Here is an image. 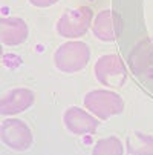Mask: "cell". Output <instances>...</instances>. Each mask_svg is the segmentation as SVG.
<instances>
[{
    "instance_id": "9",
    "label": "cell",
    "mask_w": 153,
    "mask_h": 155,
    "mask_svg": "<svg viewBox=\"0 0 153 155\" xmlns=\"http://www.w3.org/2000/svg\"><path fill=\"white\" fill-rule=\"evenodd\" d=\"M29 29L23 18L18 17H2L0 20V37L6 46L21 45L28 38Z\"/></svg>"
},
{
    "instance_id": "8",
    "label": "cell",
    "mask_w": 153,
    "mask_h": 155,
    "mask_svg": "<svg viewBox=\"0 0 153 155\" xmlns=\"http://www.w3.org/2000/svg\"><path fill=\"white\" fill-rule=\"evenodd\" d=\"M35 101V94L28 87H15L8 91L0 101V114L15 115L29 109Z\"/></svg>"
},
{
    "instance_id": "6",
    "label": "cell",
    "mask_w": 153,
    "mask_h": 155,
    "mask_svg": "<svg viewBox=\"0 0 153 155\" xmlns=\"http://www.w3.org/2000/svg\"><path fill=\"white\" fill-rule=\"evenodd\" d=\"M63 123L64 127L74 135H91L100 126V121L94 114L86 112L83 107L78 106H71L64 110Z\"/></svg>"
},
{
    "instance_id": "7",
    "label": "cell",
    "mask_w": 153,
    "mask_h": 155,
    "mask_svg": "<svg viewBox=\"0 0 153 155\" xmlns=\"http://www.w3.org/2000/svg\"><path fill=\"white\" fill-rule=\"evenodd\" d=\"M123 23L120 15L112 9H103L97 14L92 23L94 35L101 41H113L121 34Z\"/></svg>"
},
{
    "instance_id": "12",
    "label": "cell",
    "mask_w": 153,
    "mask_h": 155,
    "mask_svg": "<svg viewBox=\"0 0 153 155\" xmlns=\"http://www.w3.org/2000/svg\"><path fill=\"white\" fill-rule=\"evenodd\" d=\"M58 0H29V3L37 6V8H49L52 5H55Z\"/></svg>"
},
{
    "instance_id": "4",
    "label": "cell",
    "mask_w": 153,
    "mask_h": 155,
    "mask_svg": "<svg viewBox=\"0 0 153 155\" xmlns=\"http://www.w3.org/2000/svg\"><path fill=\"white\" fill-rule=\"evenodd\" d=\"M95 78L106 87H121L127 81V68L116 54H107L97 60L94 68Z\"/></svg>"
},
{
    "instance_id": "2",
    "label": "cell",
    "mask_w": 153,
    "mask_h": 155,
    "mask_svg": "<svg viewBox=\"0 0 153 155\" xmlns=\"http://www.w3.org/2000/svg\"><path fill=\"white\" fill-rule=\"evenodd\" d=\"M83 104L98 120H109L115 115H120L124 110L123 97L110 89L89 91L83 98Z\"/></svg>"
},
{
    "instance_id": "11",
    "label": "cell",
    "mask_w": 153,
    "mask_h": 155,
    "mask_svg": "<svg viewBox=\"0 0 153 155\" xmlns=\"http://www.w3.org/2000/svg\"><path fill=\"white\" fill-rule=\"evenodd\" d=\"M92 153L94 155H123L124 146H123V143L118 137L110 135V137L98 140L94 146Z\"/></svg>"
},
{
    "instance_id": "3",
    "label": "cell",
    "mask_w": 153,
    "mask_h": 155,
    "mask_svg": "<svg viewBox=\"0 0 153 155\" xmlns=\"http://www.w3.org/2000/svg\"><path fill=\"white\" fill-rule=\"evenodd\" d=\"M94 23V12L89 6H80L66 11L57 21V32L64 38L83 37Z\"/></svg>"
},
{
    "instance_id": "1",
    "label": "cell",
    "mask_w": 153,
    "mask_h": 155,
    "mask_svg": "<svg viewBox=\"0 0 153 155\" xmlns=\"http://www.w3.org/2000/svg\"><path fill=\"white\" fill-rule=\"evenodd\" d=\"M89 60H91V49L84 41L80 40L64 41L54 52L55 68L66 74H74L84 69Z\"/></svg>"
},
{
    "instance_id": "10",
    "label": "cell",
    "mask_w": 153,
    "mask_h": 155,
    "mask_svg": "<svg viewBox=\"0 0 153 155\" xmlns=\"http://www.w3.org/2000/svg\"><path fill=\"white\" fill-rule=\"evenodd\" d=\"M127 152L130 155H153V137L133 132L127 137Z\"/></svg>"
},
{
    "instance_id": "5",
    "label": "cell",
    "mask_w": 153,
    "mask_h": 155,
    "mask_svg": "<svg viewBox=\"0 0 153 155\" xmlns=\"http://www.w3.org/2000/svg\"><path fill=\"white\" fill-rule=\"evenodd\" d=\"M0 135L5 146L15 152H25L34 143V135L31 127L18 118H6L2 121Z\"/></svg>"
}]
</instances>
